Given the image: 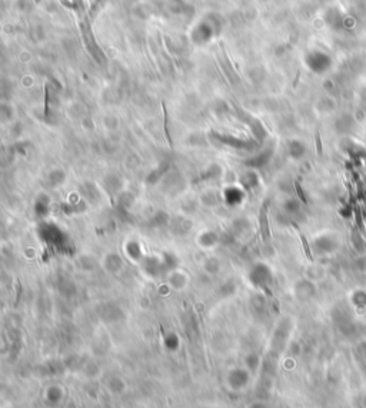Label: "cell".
I'll list each match as a JSON object with an SVG mask.
<instances>
[{"mask_svg": "<svg viewBox=\"0 0 366 408\" xmlns=\"http://www.w3.org/2000/svg\"><path fill=\"white\" fill-rule=\"evenodd\" d=\"M259 225H261L262 238L265 241H269L270 239V228H269V221H267V205H263L261 208Z\"/></svg>", "mask_w": 366, "mask_h": 408, "instance_id": "cell-1", "label": "cell"}, {"mask_svg": "<svg viewBox=\"0 0 366 408\" xmlns=\"http://www.w3.org/2000/svg\"><path fill=\"white\" fill-rule=\"evenodd\" d=\"M169 284H170V286H173V288L178 289V291L183 289V288H184V284H186V281H184V272L181 271V269L173 271V272L170 274V277H169Z\"/></svg>", "mask_w": 366, "mask_h": 408, "instance_id": "cell-2", "label": "cell"}, {"mask_svg": "<svg viewBox=\"0 0 366 408\" xmlns=\"http://www.w3.org/2000/svg\"><path fill=\"white\" fill-rule=\"evenodd\" d=\"M293 227H295V225H293ZM295 228H296V227H295ZM298 233H299V238H300V242H302V248H303L305 255H306V258H308L311 262H314V256H312V252H311V248H309V242H308V239H306V238H305V235H303V233H300L299 231H298Z\"/></svg>", "mask_w": 366, "mask_h": 408, "instance_id": "cell-3", "label": "cell"}, {"mask_svg": "<svg viewBox=\"0 0 366 408\" xmlns=\"http://www.w3.org/2000/svg\"><path fill=\"white\" fill-rule=\"evenodd\" d=\"M295 189H296V192H298V195H299V198L302 199V202H306V198L303 196V194H302V189H300V185H299V182L298 180H295Z\"/></svg>", "mask_w": 366, "mask_h": 408, "instance_id": "cell-4", "label": "cell"}, {"mask_svg": "<svg viewBox=\"0 0 366 408\" xmlns=\"http://www.w3.org/2000/svg\"><path fill=\"white\" fill-rule=\"evenodd\" d=\"M316 151H317V155L322 153V142H320L319 136H316Z\"/></svg>", "mask_w": 366, "mask_h": 408, "instance_id": "cell-5", "label": "cell"}]
</instances>
